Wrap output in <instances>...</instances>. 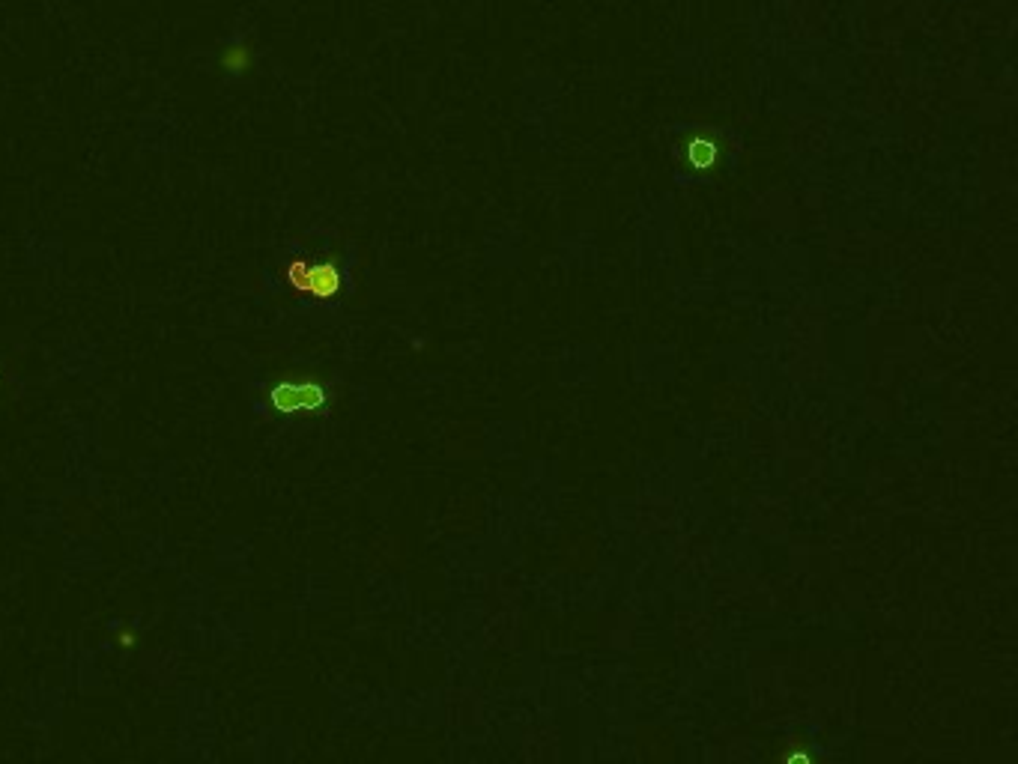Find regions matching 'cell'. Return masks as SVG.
<instances>
[{
	"instance_id": "1",
	"label": "cell",
	"mask_w": 1018,
	"mask_h": 764,
	"mask_svg": "<svg viewBox=\"0 0 1018 764\" xmlns=\"http://www.w3.org/2000/svg\"><path fill=\"white\" fill-rule=\"evenodd\" d=\"M356 284V260L338 236L305 233L293 236L281 254L263 269V287L272 302L284 305H332Z\"/></svg>"
},
{
	"instance_id": "2",
	"label": "cell",
	"mask_w": 1018,
	"mask_h": 764,
	"mask_svg": "<svg viewBox=\"0 0 1018 764\" xmlns=\"http://www.w3.org/2000/svg\"><path fill=\"white\" fill-rule=\"evenodd\" d=\"M338 385L311 365H281L254 382L260 418H323L335 406Z\"/></svg>"
},
{
	"instance_id": "3",
	"label": "cell",
	"mask_w": 1018,
	"mask_h": 764,
	"mask_svg": "<svg viewBox=\"0 0 1018 764\" xmlns=\"http://www.w3.org/2000/svg\"><path fill=\"white\" fill-rule=\"evenodd\" d=\"M732 135L723 126H690L675 141V168L684 183L714 180L732 156Z\"/></svg>"
},
{
	"instance_id": "4",
	"label": "cell",
	"mask_w": 1018,
	"mask_h": 764,
	"mask_svg": "<svg viewBox=\"0 0 1018 764\" xmlns=\"http://www.w3.org/2000/svg\"><path fill=\"white\" fill-rule=\"evenodd\" d=\"M215 63L221 69V75L227 78H248L257 66V48H254V39L245 36V33H233L227 42L218 45V54H215Z\"/></svg>"
},
{
	"instance_id": "5",
	"label": "cell",
	"mask_w": 1018,
	"mask_h": 764,
	"mask_svg": "<svg viewBox=\"0 0 1018 764\" xmlns=\"http://www.w3.org/2000/svg\"><path fill=\"white\" fill-rule=\"evenodd\" d=\"M18 391V377H15V368L9 365V359L0 356V406H6Z\"/></svg>"
},
{
	"instance_id": "6",
	"label": "cell",
	"mask_w": 1018,
	"mask_h": 764,
	"mask_svg": "<svg viewBox=\"0 0 1018 764\" xmlns=\"http://www.w3.org/2000/svg\"><path fill=\"white\" fill-rule=\"evenodd\" d=\"M786 764H810V756H807V753H798V756H789Z\"/></svg>"
}]
</instances>
